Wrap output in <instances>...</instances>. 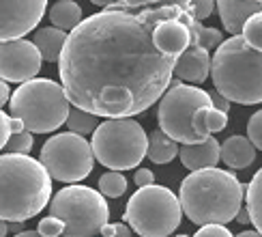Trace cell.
I'll return each instance as SVG.
<instances>
[{
  "instance_id": "cell-1",
  "label": "cell",
  "mask_w": 262,
  "mask_h": 237,
  "mask_svg": "<svg viewBox=\"0 0 262 237\" xmlns=\"http://www.w3.org/2000/svg\"><path fill=\"white\" fill-rule=\"evenodd\" d=\"M181 7L103 9L69 32L58 61L60 84L71 106L103 118L146 112L170 89L179 56L155 46V30L181 19Z\"/></svg>"
},
{
  "instance_id": "cell-2",
  "label": "cell",
  "mask_w": 262,
  "mask_h": 237,
  "mask_svg": "<svg viewBox=\"0 0 262 237\" xmlns=\"http://www.w3.org/2000/svg\"><path fill=\"white\" fill-rule=\"evenodd\" d=\"M247 188L234 172L222 168L193 170L181 181V205L193 224H228L243 209Z\"/></svg>"
},
{
  "instance_id": "cell-3",
  "label": "cell",
  "mask_w": 262,
  "mask_h": 237,
  "mask_svg": "<svg viewBox=\"0 0 262 237\" xmlns=\"http://www.w3.org/2000/svg\"><path fill=\"white\" fill-rule=\"evenodd\" d=\"M52 175L41 160L21 153L0 155V218L26 222L50 205Z\"/></svg>"
},
{
  "instance_id": "cell-4",
  "label": "cell",
  "mask_w": 262,
  "mask_h": 237,
  "mask_svg": "<svg viewBox=\"0 0 262 237\" xmlns=\"http://www.w3.org/2000/svg\"><path fill=\"white\" fill-rule=\"evenodd\" d=\"M211 78L215 91L230 102L262 104V50L252 48L243 35H232L213 54Z\"/></svg>"
},
{
  "instance_id": "cell-5",
  "label": "cell",
  "mask_w": 262,
  "mask_h": 237,
  "mask_svg": "<svg viewBox=\"0 0 262 237\" xmlns=\"http://www.w3.org/2000/svg\"><path fill=\"white\" fill-rule=\"evenodd\" d=\"M11 116L21 118L32 134H50L67 123L71 102L64 86L50 78H32L11 95Z\"/></svg>"
},
{
  "instance_id": "cell-6",
  "label": "cell",
  "mask_w": 262,
  "mask_h": 237,
  "mask_svg": "<svg viewBox=\"0 0 262 237\" xmlns=\"http://www.w3.org/2000/svg\"><path fill=\"white\" fill-rule=\"evenodd\" d=\"M183 213L181 196L166 186L150 183L131 194L123 220L140 237H168L179 229Z\"/></svg>"
},
{
  "instance_id": "cell-7",
  "label": "cell",
  "mask_w": 262,
  "mask_h": 237,
  "mask_svg": "<svg viewBox=\"0 0 262 237\" xmlns=\"http://www.w3.org/2000/svg\"><path fill=\"white\" fill-rule=\"evenodd\" d=\"M48 213L67 224L62 237H97L110 220V207L103 194L80 183H69L54 194Z\"/></svg>"
},
{
  "instance_id": "cell-8",
  "label": "cell",
  "mask_w": 262,
  "mask_h": 237,
  "mask_svg": "<svg viewBox=\"0 0 262 237\" xmlns=\"http://www.w3.org/2000/svg\"><path fill=\"white\" fill-rule=\"evenodd\" d=\"M91 143L97 162L110 170H131L148 155V136L131 116L101 121Z\"/></svg>"
},
{
  "instance_id": "cell-9",
  "label": "cell",
  "mask_w": 262,
  "mask_h": 237,
  "mask_svg": "<svg viewBox=\"0 0 262 237\" xmlns=\"http://www.w3.org/2000/svg\"><path fill=\"white\" fill-rule=\"evenodd\" d=\"M213 106L211 93L202 91L200 86H170L166 95L159 100L157 123L170 138L181 145L202 143V136L193 129V116L200 108Z\"/></svg>"
},
{
  "instance_id": "cell-10",
  "label": "cell",
  "mask_w": 262,
  "mask_h": 237,
  "mask_svg": "<svg viewBox=\"0 0 262 237\" xmlns=\"http://www.w3.org/2000/svg\"><path fill=\"white\" fill-rule=\"evenodd\" d=\"M39 160L50 170L52 179L60 183H80L91 175L97 157L93 143H89L84 136L75 132H62L46 140Z\"/></svg>"
},
{
  "instance_id": "cell-11",
  "label": "cell",
  "mask_w": 262,
  "mask_h": 237,
  "mask_svg": "<svg viewBox=\"0 0 262 237\" xmlns=\"http://www.w3.org/2000/svg\"><path fill=\"white\" fill-rule=\"evenodd\" d=\"M41 63H43V54L35 41L21 37V39L3 41V46H0V75L7 82L24 84L32 78H37Z\"/></svg>"
},
{
  "instance_id": "cell-12",
  "label": "cell",
  "mask_w": 262,
  "mask_h": 237,
  "mask_svg": "<svg viewBox=\"0 0 262 237\" xmlns=\"http://www.w3.org/2000/svg\"><path fill=\"white\" fill-rule=\"evenodd\" d=\"M48 0H0V39H21L39 26Z\"/></svg>"
},
{
  "instance_id": "cell-13",
  "label": "cell",
  "mask_w": 262,
  "mask_h": 237,
  "mask_svg": "<svg viewBox=\"0 0 262 237\" xmlns=\"http://www.w3.org/2000/svg\"><path fill=\"white\" fill-rule=\"evenodd\" d=\"M211 67H213V58H211L209 50H204L200 46H191L177 58L174 75L185 82L202 84L211 75Z\"/></svg>"
},
{
  "instance_id": "cell-14",
  "label": "cell",
  "mask_w": 262,
  "mask_h": 237,
  "mask_svg": "<svg viewBox=\"0 0 262 237\" xmlns=\"http://www.w3.org/2000/svg\"><path fill=\"white\" fill-rule=\"evenodd\" d=\"M222 24L230 35H241L245 22L254 13H262V0H215Z\"/></svg>"
},
{
  "instance_id": "cell-15",
  "label": "cell",
  "mask_w": 262,
  "mask_h": 237,
  "mask_svg": "<svg viewBox=\"0 0 262 237\" xmlns=\"http://www.w3.org/2000/svg\"><path fill=\"white\" fill-rule=\"evenodd\" d=\"M183 166L187 170H202V168H213L217 166V162L222 160V145L217 143V138L206 136L202 143L195 145H181L179 153Z\"/></svg>"
},
{
  "instance_id": "cell-16",
  "label": "cell",
  "mask_w": 262,
  "mask_h": 237,
  "mask_svg": "<svg viewBox=\"0 0 262 237\" xmlns=\"http://www.w3.org/2000/svg\"><path fill=\"white\" fill-rule=\"evenodd\" d=\"M155 46L170 56H181L191 48V30L181 19H166L155 30Z\"/></svg>"
},
{
  "instance_id": "cell-17",
  "label": "cell",
  "mask_w": 262,
  "mask_h": 237,
  "mask_svg": "<svg viewBox=\"0 0 262 237\" xmlns=\"http://www.w3.org/2000/svg\"><path fill=\"white\" fill-rule=\"evenodd\" d=\"M222 160L228 168H247L256 162V145L249 140V136H230L222 145Z\"/></svg>"
},
{
  "instance_id": "cell-18",
  "label": "cell",
  "mask_w": 262,
  "mask_h": 237,
  "mask_svg": "<svg viewBox=\"0 0 262 237\" xmlns=\"http://www.w3.org/2000/svg\"><path fill=\"white\" fill-rule=\"evenodd\" d=\"M67 39H69L67 30L56 28V26L37 28V32H35V43L43 54V61H48V63H58L60 61V54L64 50Z\"/></svg>"
},
{
  "instance_id": "cell-19",
  "label": "cell",
  "mask_w": 262,
  "mask_h": 237,
  "mask_svg": "<svg viewBox=\"0 0 262 237\" xmlns=\"http://www.w3.org/2000/svg\"><path fill=\"white\" fill-rule=\"evenodd\" d=\"M181 153V143L170 138L163 129H152L148 134V160L152 164H170Z\"/></svg>"
},
{
  "instance_id": "cell-20",
  "label": "cell",
  "mask_w": 262,
  "mask_h": 237,
  "mask_svg": "<svg viewBox=\"0 0 262 237\" xmlns=\"http://www.w3.org/2000/svg\"><path fill=\"white\" fill-rule=\"evenodd\" d=\"M181 22L187 24V28L191 30V46H200L204 50H217L224 43V35L217 28H209L202 26V19H195L189 11H185L181 15Z\"/></svg>"
},
{
  "instance_id": "cell-21",
  "label": "cell",
  "mask_w": 262,
  "mask_h": 237,
  "mask_svg": "<svg viewBox=\"0 0 262 237\" xmlns=\"http://www.w3.org/2000/svg\"><path fill=\"white\" fill-rule=\"evenodd\" d=\"M50 22L56 28L71 32L82 24V7L73 0H56L50 9Z\"/></svg>"
},
{
  "instance_id": "cell-22",
  "label": "cell",
  "mask_w": 262,
  "mask_h": 237,
  "mask_svg": "<svg viewBox=\"0 0 262 237\" xmlns=\"http://www.w3.org/2000/svg\"><path fill=\"white\" fill-rule=\"evenodd\" d=\"M226 125H228V112L217 110L215 106L200 108V110L195 112V116H193V129L202 138L211 136L215 132H222V129H226Z\"/></svg>"
},
{
  "instance_id": "cell-23",
  "label": "cell",
  "mask_w": 262,
  "mask_h": 237,
  "mask_svg": "<svg viewBox=\"0 0 262 237\" xmlns=\"http://www.w3.org/2000/svg\"><path fill=\"white\" fill-rule=\"evenodd\" d=\"M245 201H247V211L252 215V224L262 233V168L249 181Z\"/></svg>"
},
{
  "instance_id": "cell-24",
  "label": "cell",
  "mask_w": 262,
  "mask_h": 237,
  "mask_svg": "<svg viewBox=\"0 0 262 237\" xmlns=\"http://www.w3.org/2000/svg\"><path fill=\"white\" fill-rule=\"evenodd\" d=\"M97 118H99L97 114L73 106L71 112H69V118H67L69 132H75V134H80V136H91V134H95V129L99 127Z\"/></svg>"
},
{
  "instance_id": "cell-25",
  "label": "cell",
  "mask_w": 262,
  "mask_h": 237,
  "mask_svg": "<svg viewBox=\"0 0 262 237\" xmlns=\"http://www.w3.org/2000/svg\"><path fill=\"white\" fill-rule=\"evenodd\" d=\"M125 190H127V179L121 170H110L99 177V192L103 196L118 199L125 194Z\"/></svg>"
},
{
  "instance_id": "cell-26",
  "label": "cell",
  "mask_w": 262,
  "mask_h": 237,
  "mask_svg": "<svg viewBox=\"0 0 262 237\" xmlns=\"http://www.w3.org/2000/svg\"><path fill=\"white\" fill-rule=\"evenodd\" d=\"M241 35L245 37V41H247L252 48L262 50V13H254L252 17L245 22Z\"/></svg>"
},
{
  "instance_id": "cell-27",
  "label": "cell",
  "mask_w": 262,
  "mask_h": 237,
  "mask_svg": "<svg viewBox=\"0 0 262 237\" xmlns=\"http://www.w3.org/2000/svg\"><path fill=\"white\" fill-rule=\"evenodd\" d=\"M32 145H35V138H32V132H19V134H13L11 140L7 143L5 151L7 153H21V155H28Z\"/></svg>"
},
{
  "instance_id": "cell-28",
  "label": "cell",
  "mask_w": 262,
  "mask_h": 237,
  "mask_svg": "<svg viewBox=\"0 0 262 237\" xmlns=\"http://www.w3.org/2000/svg\"><path fill=\"white\" fill-rule=\"evenodd\" d=\"M64 229H67V224H64L60 218H56V215H50V213L43 220H39V224H37V231L43 237H60V235H64Z\"/></svg>"
},
{
  "instance_id": "cell-29",
  "label": "cell",
  "mask_w": 262,
  "mask_h": 237,
  "mask_svg": "<svg viewBox=\"0 0 262 237\" xmlns=\"http://www.w3.org/2000/svg\"><path fill=\"white\" fill-rule=\"evenodd\" d=\"M247 136L249 140L256 145V149L262 151V108L258 112H254L249 116V123H247Z\"/></svg>"
},
{
  "instance_id": "cell-30",
  "label": "cell",
  "mask_w": 262,
  "mask_h": 237,
  "mask_svg": "<svg viewBox=\"0 0 262 237\" xmlns=\"http://www.w3.org/2000/svg\"><path fill=\"white\" fill-rule=\"evenodd\" d=\"M215 7H217L215 0H191V5H189L187 11L195 19H206V17H211Z\"/></svg>"
},
{
  "instance_id": "cell-31",
  "label": "cell",
  "mask_w": 262,
  "mask_h": 237,
  "mask_svg": "<svg viewBox=\"0 0 262 237\" xmlns=\"http://www.w3.org/2000/svg\"><path fill=\"white\" fill-rule=\"evenodd\" d=\"M161 5V0H118V3H114L112 11H134V9H144V7H157Z\"/></svg>"
},
{
  "instance_id": "cell-32",
  "label": "cell",
  "mask_w": 262,
  "mask_h": 237,
  "mask_svg": "<svg viewBox=\"0 0 262 237\" xmlns=\"http://www.w3.org/2000/svg\"><path fill=\"white\" fill-rule=\"evenodd\" d=\"M193 237H234L224 224H202Z\"/></svg>"
},
{
  "instance_id": "cell-33",
  "label": "cell",
  "mask_w": 262,
  "mask_h": 237,
  "mask_svg": "<svg viewBox=\"0 0 262 237\" xmlns=\"http://www.w3.org/2000/svg\"><path fill=\"white\" fill-rule=\"evenodd\" d=\"M103 237H131V229L129 224L123 220V222H114V224H105L103 231H101Z\"/></svg>"
},
{
  "instance_id": "cell-34",
  "label": "cell",
  "mask_w": 262,
  "mask_h": 237,
  "mask_svg": "<svg viewBox=\"0 0 262 237\" xmlns=\"http://www.w3.org/2000/svg\"><path fill=\"white\" fill-rule=\"evenodd\" d=\"M11 136H13V129H11V114L3 112L0 114V145H3V149L7 147Z\"/></svg>"
},
{
  "instance_id": "cell-35",
  "label": "cell",
  "mask_w": 262,
  "mask_h": 237,
  "mask_svg": "<svg viewBox=\"0 0 262 237\" xmlns=\"http://www.w3.org/2000/svg\"><path fill=\"white\" fill-rule=\"evenodd\" d=\"M134 181L138 188H144V186H150V183H155V175H152L150 168H138L136 175H134Z\"/></svg>"
},
{
  "instance_id": "cell-36",
  "label": "cell",
  "mask_w": 262,
  "mask_h": 237,
  "mask_svg": "<svg viewBox=\"0 0 262 237\" xmlns=\"http://www.w3.org/2000/svg\"><path fill=\"white\" fill-rule=\"evenodd\" d=\"M211 100H213V106L217 108V110H222V112H228L230 110V100L228 97H224L222 93H211Z\"/></svg>"
},
{
  "instance_id": "cell-37",
  "label": "cell",
  "mask_w": 262,
  "mask_h": 237,
  "mask_svg": "<svg viewBox=\"0 0 262 237\" xmlns=\"http://www.w3.org/2000/svg\"><path fill=\"white\" fill-rule=\"evenodd\" d=\"M191 5V0H161V5L157 7H181L183 11H187Z\"/></svg>"
},
{
  "instance_id": "cell-38",
  "label": "cell",
  "mask_w": 262,
  "mask_h": 237,
  "mask_svg": "<svg viewBox=\"0 0 262 237\" xmlns=\"http://www.w3.org/2000/svg\"><path fill=\"white\" fill-rule=\"evenodd\" d=\"M11 97H9V82L3 80L0 82V106H9Z\"/></svg>"
},
{
  "instance_id": "cell-39",
  "label": "cell",
  "mask_w": 262,
  "mask_h": 237,
  "mask_svg": "<svg viewBox=\"0 0 262 237\" xmlns=\"http://www.w3.org/2000/svg\"><path fill=\"white\" fill-rule=\"evenodd\" d=\"M236 218H238V220H241L243 224H249V222H252V215H249L247 207H243L241 211H238V215H236Z\"/></svg>"
},
{
  "instance_id": "cell-40",
  "label": "cell",
  "mask_w": 262,
  "mask_h": 237,
  "mask_svg": "<svg viewBox=\"0 0 262 237\" xmlns=\"http://www.w3.org/2000/svg\"><path fill=\"white\" fill-rule=\"evenodd\" d=\"M93 5H97V7H103V9H107V7H112L114 3H118V0H91Z\"/></svg>"
},
{
  "instance_id": "cell-41",
  "label": "cell",
  "mask_w": 262,
  "mask_h": 237,
  "mask_svg": "<svg viewBox=\"0 0 262 237\" xmlns=\"http://www.w3.org/2000/svg\"><path fill=\"white\" fill-rule=\"evenodd\" d=\"M13 237H43L39 231H21V233H15Z\"/></svg>"
},
{
  "instance_id": "cell-42",
  "label": "cell",
  "mask_w": 262,
  "mask_h": 237,
  "mask_svg": "<svg viewBox=\"0 0 262 237\" xmlns=\"http://www.w3.org/2000/svg\"><path fill=\"white\" fill-rule=\"evenodd\" d=\"M236 237H262V233L256 229V231H243V233H238Z\"/></svg>"
},
{
  "instance_id": "cell-43",
  "label": "cell",
  "mask_w": 262,
  "mask_h": 237,
  "mask_svg": "<svg viewBox=\"0 0 262 237\" xmlns=\"http://www.w3.org/2000/svg\"><path fill=\"white\" fill-rule=\"evenodd\" d=\"M7 231H9V222L3 220L0 222V237H7Z\"/></svg>"
},
{
  "instance_id": "cell-44",
  "label": "cell",
  "mask_w": 262,
  "mask_h": 237,
  "mask_svg": "<svg viewBox=\"0 0 262 237\" xmlns=\"http://www.w3.org/2000/svg\"><path fill=\"white\" fill-rule=\"evenodd\" d=\"M11 229L17 231V233H21V222H11Z\"/></svg>"
},
{
  "instance_id": "cell-45",
  "label": "cell",
  "mask_w": 262,
  "mask_h": 237,
  "mask_svg": "<svg viewBox=\"0 0 262 237\" xmlns=\"http://www.w3.org/2000/svg\"><path fill=\"white\" fill-rule=\"evenodd\" d=\"M177 237H187V235H177Z\"/></svg>"
},
{
  "instance_id": "cell-46",
  "label": "cell",
  "mask_w": 262,
  "mask_h": 237,
  "mask_svg": "<svg viewBox=\"0 0 262 237\" xmlns=\"http://www.w3.org/2000/svg\"><path fill=\"white\" fill-rule=\"evenodd\" d=\"M101 237H103V235H101Z\"/></svg>"
}]
</instances>
